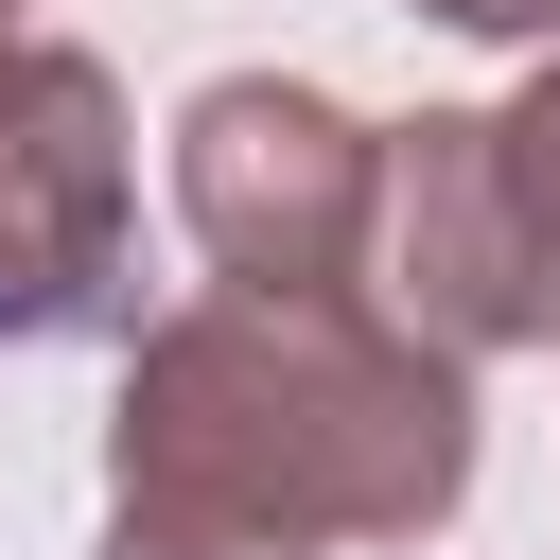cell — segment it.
Wrapping results in <instances>:
<instances>
[{
	"label": "cell",
	"mask_w": 560,
	"mask_h": 560,
	"mask_svg": "<svg viewBox=\"0 0 560 560\" xmlns=\"http://www.w3.org/2000/svg\"><path fill=\"white\" fill-rule=\"evenodd\" d=\"M472 490V368L368 280H210L122 350L105 508L262 542H420Z\"/></svg>",
	"instance_id": "1"
},
{
	"label": "cell",
	"mask_w": 560,
	"mask_h": 560,
	"mask_svg": "<svg viewBox=\"0 0 560 560\" xmlns=\"http://www.w3.org/2000/svg\"><path fill=\"white\" fill-rule=\"evenodd\" d=\"M472 210H490V280H508V332L560 350V52L472 105Z\"/></svg>",
	"instance_id": "4"
},
{
	"label": "cell",
	"mask_w": 560,
	"mask_h": 560,
	"mask_svg": "<svg viewBox=\"0 0 560 560\" xmlns=\"http://www.w3.org/2000/svg\"><path fill=\"white\" fill-rule=\"evenodd\" d=\"M105 560H332V542H262V525H105Z\"/></svg>",
	"instance_id": "5"
},
{
	"label": "cell",
	"mask_w": 560,
	"mask_h": 560,
	"mask_svg": "<svg viewBox=\"0 0 560 560\" xmlns=\"http://www.w3.org/2000/svg\"><path fill=\"white\" fill-rule=\"evenodd\" d=\"M438 35H490V52H560V0H420Z\"/></svg>",
	"instance_id": "6"
},
{
	"label": "cell",
	"mask_w": 560,
	"mask_h": 560,
	"mask_svg": "<svg viewBox=\"0 0 560 560\" xmlns=\"http://www.w3.org/2000/svg\"><path fill=\"white\" fill-rule=\"evenodd\" d=\"M18 18H35V0H0V35H18Z\"/></svg>",
	"instance_id": "7"
},
{
	"label": "cell",
	"mask_w": 560,
	"mask_h": 560,
	"mask_svg": "<svg viewBox=\"0 0 560 560\" xmlns=\"http://www.w3.org/2000/svg\"><path fill=\"white\" fill-rule=\"evenodd\" d=\"M175 210H192L210 280H368L385 122H350L298 70H210L175 105Z\"/></svg>",
	"instance_id": "3"
},
{
	"label": "cell",
	"mask_w": 560,
	"mask_h": 560,
	"mask_svg": "<svg viewBox=\"0 0 560 560\" xmlns=\"http://www.w3.org/2000/svg\"><path fill=\"white\" fill-rule=\"evenodd\" d=\"M140 315V122L88 35H0V350Z\"/></svg>",
	"instance_id": "2"
}]
</instances>
